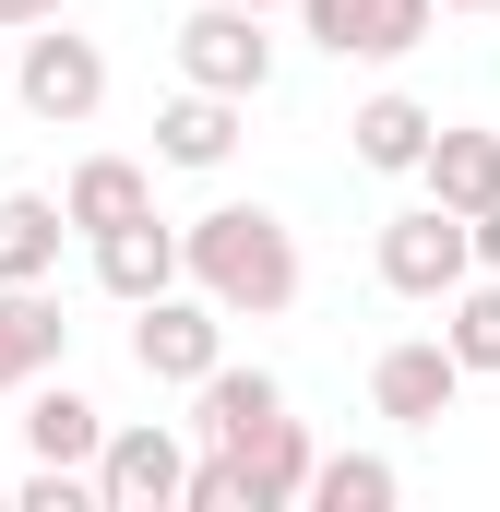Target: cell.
I'll use <instances>...</instances> for the list:
<instances>
[{
  "mask_svg": "<svg viewBox=\"0 0 500 512\" xmlns=\"http://www.w3.org/2000/svg\"><path fill=\"white\" fill-rule=\"evenodd\" d=\"M0 84H12V36H0Z\"/></svg>",
  "mask_w": 500,
  "mask_h": 512,
  "instance_id": "cell-26",
  "label": "cell"
},
{
  "mask_svg": "<svg viewBox=\"0 0 500 512\" xmlns=\"http://www.w3.org/2000/svg\"><path fill=\"white\" fill-rule=\"evenodd\" d=\"M0 501H12V477H0Z\"/></svg>",
  "mask_w": 500,
  "mask_h": 512,
  "instance_id": "cell-28",
  "label": "cell"
},
{
  "mask_svg": "<svg viewBox=\"0 0 500 512\" xmlns=\"http://www.w3.org/2000/svg\"><path fill=\"white\" fill-rule=\"evenodd\" d=\"M322 60H405L441 36V0H286Z\"/></svg>",
  "mask_w": 500,
  "mask_h": 512,
  "instance_id": "cell-7",
  "label": "cell"
},
{
  "mask_svg": "<svg viewBox=\"0 0 500 512\" xmlns=\"http://www.w3.org/2000/svg\"><path fill=\"white\" fill-rule=\"evenodd\" d=\"M441 12H500V0H441Z\"/></svg>",
  "mask_w": 500,
  "mask_h": 512,
  "instance_id": "cell-25",
  "label": "cell"
},
{
  "mask_svg": "<svg viewBox=\"0 0 500 512\" xmlns=\"http://www.w3.org/2000/svg\"><path fill=\"white\" fill-rule=\"evenodd\" d=\"M465 251H477V274H500V203H489V215H465Z\"/></svg>",
  "mask_w": 500,
  "mask_h": 512,
  "instance_id": "cell-23",
  "label": "cell"
},
{
  "mask_svg": "<svg viewBox=\"0 0 500 512\" xmlns=\"http://www.w3.org/2000/svg\"><path fill=\"white\" fill-rule=\"evenodd\" d=\"M417 179H429V203H453V215H489L500 203V131H429V155H417Z\"/></svg>",
  "mask_w": 500,
  "mask_h": 512,
  "instance_id": "cell-16",
  "label": "cell"
},
{
  "mask_svg": "<svg viewBox=\"0 0 500 512\" xmlns=\"http://www.w3.org/2000/svg\"><path fill=\"white\" fill-rule=\"evenodd\" d=\"M274 417H286V382H274V370L215 358V370L191 382V429H203V453H239L250 429H274Z\"/></svg>",
  "mask_w": 500,
  "mask_h": 512,
  "instance_id": "cell-9",
  "label": "cell"
},
{
  "mask_svg": "<svg viewBox=\"0 0 500 512\" xmlns=\"http://www.w3.org/2000/svg\"><path fill=\"white\" fill-rule=\"evenodd\" d=\"M298 501H322V512H393L405 477H393L381 453H310V489H298Z\"/></svg>",
  "mask_w": 500,
  "mask_h": 512,
  "instance_id": "cell-20",
  "label": "cell"
},
{
  "mask_svg": "<svg viewBox=\"0 0 500 512\" xmlns=\"http://www.w3.org/2000/svg\"><path fill=\"white\" fill-rule=\"evenodd\" d=\"M370 405L393 417V429H441V417L465 405L453 346H441V334H405V346H381V358H370Z\"/></svg>",
  "mask_w": 500,
  "mask_h": 512,
  "instance_id": "cell-8",
  "label": "cell"
},
{
  "mask_svg": "<svg viewBox=\"0 0 500 512\" xmlns=\"http://www.w3.org/2000/svg\"><path fill=\"white\" fill-rule=\"evenodd\" d=\"M179 84H203V96H262L274 84V36H262V12L239 0H203V12H179Z\"/></svg>",
  "mask_w": 500,
  "mask_h": 512,
  "instance_id": "cell-5",
  "label": "cell"
},
{
  "mask_svg": "<svg viewBox=\"0 0 500 512\" xmlns=\"http://www.w3.org/2000/svg\"><path fill=\"white\" fill-rule=\"evenodd\" d=\"M441 346H453V370H465V382L500 370V274H465V286L441 298Z\"/></svg>",
  "mask_w": 500,
  "mask_h": 512,
  "instance_id": "cell-19",
  "label": "cell"
},
{
  "mask_svg": "<svg viewBox=\"0 0 500 512\" xmlns=\"http://www.w3.org/2000/svg\"><path fill=\"white\" fill-rule=\"evenodd\" d=\"M215 358H227V310H215L203 286H155V298H131V370H143V382L191 393Z\"/></svg>",
  "mask_w": 500,
  "mask_h": 512,
  "instance_id": "cell-3",
  "label": "cell"
},
{
  "mask_svg": "<svg viewBox=\"0 0 500 512\" xmlns=\"http://www.w3.org/2000/svg\"><path fill=\"white\" fill-rule=\"evenodd\" d=\"M239 477H250V512H286L298 489H310V429H298V417L250 429V441H239Z\"/></svg>",
  "mask_w": 500,
  "mask_h": 512,
  "instance_id": "cell-18",
  "label": "cell"
},
{
  "mask_svg": "<svg viewBox=\"0 0 500 512\" xmlns=\"http://www.w3.org/2000/svg\"><path fill=\"white\" fill-rule=\"evenodd\" d=\"M60 191H0V286H48L60 274Z\"/></svg>",
  "mask_w": 500,
  "mask_h": 512,
  "instance_id": "cell-17",
  "label": "cell"
},
{
  "mask_svg": "<svg viewBox=\"0 0 500 512\" xmlns=\"http://www.w3.org/2000/svg\"><path fill=\"white\" fill-rule=\"evenodd\" d=\"M0 96H12L36 131H84L96 108H108V48L72 36L60 12H48V24H12V84H0Z\"/></svg>",
  "mask_w": 500,
  "mask_h": 512,
  "instance_id": "cell-2",
  "label": "cell"
},
{
  "mask_svg": "<svg viewBox=\"0 0 500 512\" xmlns=\"http://www.w3.org/2000/svg\"><path fill=\"white\" fill-rule=\"evenodd\" d=\"M179 286H203L227 322H274V310H298L310 262H298V227L274 203H215L179 227Z\"/></svg>",
  "mask_w": 500,
  "mask_h": 512,
  "instance_id": "cell-1",
  "label": "cell"
},
{
  "mask_svg": "<svg viewBox=\"0 0 500 512\" xmlns=\"http://www.w3.org/2000/svg\"><path fill=\"white\" fill-rule=\"evenodd\" d=\"M96 441H108V405H96V393H72L60 370L24 382V453H36V465H96Z\"/></svg>",
  "mask_w": 500,
  "mask_h": 512,
  "instance_id": "cell-10",
  "label": "cell"
},
{
  "mask_svg": "<svg viewBox=\"0 0 500 512\" xmlns=\"http://www.w3.org/2000/svg\"><path fill=\"white\" fill-rule=\"evenodd\" d=\"M60 358H72L60 298H48V286H0V393H24L36 370H60Z\"/></svg>",
  "mask_w": 500,
  "mask_h": 512,
  "instance_id": "cell-15",
  "label": "cell"
},
{
  "mask_svg": "<svg viewBox=\"0 0 500 512\" xmlns=\"http://www.w3.org/2000/svg\"><path fill=\"white\" fill-rule=\"evenodd\" d=\"M84 251H96V286H108V298H155V286H179V227H167V215H131V227H96V239H84Z\"/></svg>",
  "mask_w": 500,
  "mask_h": 512,
  "instance_id": "cell-13",
  "label": "cell"
},
{
  "mask_svg": "<svg viewBox=\"0 0 500 512\" xmlns=\"http://www.w3.org/2000/svg\"><path fill=\"white\" fill-rule=\"evenodd\" d=\"M465 274H477V251H465V215H453V203H405V215H381V286H393V298L441 310Z\"/></svg>",
  "mask_w": 500,
  "mask_h": 512,
  "instance_id": "cell-6",
  "label": "cell"
},
{
  "mask_svg": "<svg viewBox=\"0 0 500 512\" xmlns=\"http://www.w3.org/2000/svg\"><path fill=\"white\" fill-rule=\"evenodd\" d=\"M179 512H250L239 453H191V477H179Z\"/></svg>",
  "mask_w": 500,
  "mask_h": 512,
  "instance_id": "cell-22",
  "label": "cell"
},
{
  "mask_svg": "<svg viewBox=\"0 0 500 512\" xmlns=\"http://www.w3.org/2000/svg\"><path fill=\"white\" fill-rule=\"evenodd\" d=\"M239 12H286V0H239Z\"/></svg>",
  "mask_w": 500,
  "mask_h": 512,
  "instance_id": "cell-27",
  "label": "cell"
},
{
  "mask_svg": "<svg viewBox=\"0 0 500 512\" xmlns=\"http://www.w3.org/2000/svg\"><path fill=\"white\" fill-rule=\"evenodd\" d=\"M429 131H441V108H429V96H405V84H381L370 108L346 120V155H358V167H381V179H417V155H429Z\"/></svg>",
  "mask_w": 500,
  "mask_h": 512,
  "instance_id": "cell-12",
  "label": "cell"
},
{
  "mask_svg": "<svg viewBox=\"0 0 500 512\" xmlns=\"http://www.w3.org/2000/svg\"><path fill=\"white\" fill-rule=\"evenodd\" d=\"M96 512H179V477H191V441L167 429V417H108V441H96Z\"/></svg>",
  "mask_w": 500,
  "mask_h": 512,
  "instance_id": "cell-4",
  "label": "cell"
},
{
  "mask_svg": "<svg viewBox=\"0 0 500 512\" xmlns=\"http://www.w3.org/2000/svg\"><path fill=\"white\" fill-rule=\"evenodd\" d=\"M131 215H155V167H143V155H84V167L60 179V227H72V239L131 227Z\"/></svg>",
  "mask_w": 500,
  "mask_h": 512,
  "instance_id": "cell-11",
  "label": "cell"
},
{
  "mask_svg": "<svg viewBox=\"0 0 500 512\" xmlns=\"http://www.w3.org/2000/svg\"><path fill=\"white\" fill-rule=\"evenodd\" d=\"M48 12H72V0H0V36L12 24H48Z\"/></svg>",
  "mask_w": 500,
  "mask_h": 512,
  "instance_id": "cell-24",
  "label": "cell"
},
{
  "mask_svg": "<svg viewBox=\"0 0 500 512\" xmlns=\"http://www.w3.org/2000/svg\"><path fill=\"white\" fill-rule=\"evenodd\" d=\"M239 96H203V84H179L167 108H155V167H227L239 155Z\"/></svg>",
  "mask_w": 500,
  "mask_h": 512,
  "instance_id": "cell-14",
  "label": "cell"
},
{
  "mask_svg": "<svg viewBox=\"0 0 500 512\" xmlns=\"http://www.w3.org/2000/svg\"><path fill=\"white\" fill-rule=\"evenodd\" d=\"M12 512H96V477L84 465H24L12 477Z\"/></svg>",
  "mask_w": 500,
  "mask_h": 512,
  "instance_id": "cell-21",
  "label": "cell"
}]
</instances>
